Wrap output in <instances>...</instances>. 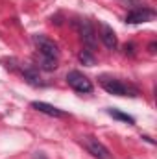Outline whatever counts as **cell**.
I'll return each instance as SVG.
<instances>
[{"instance_id": "7a4b0ae2", "label": "cell", "mask_w": 157, "mask_h": 159, "mask_svg": "<svg viewBox=\"0 0 157 159\" xmlns=\"http://www.w3.org/2000/svg\"><path fill=\"white\" fill-rule=\"evenodd\" d=\"M81 144L87 148V152L92 156V157L96 159H113L111 156V152L107 150V146H104L98 139H94V137H83L81 139Z\"/></svg>"}, {"instance_id": "4fadbf2b", "label": "cell", "mask_w": 157, "mask_h": 159, "mask_svg": "<svg viewBox=\"0 0 157 159\" xmlns=\"http://www.w3.org/2000/svg\"><path fill=\"white\" fill-rule=\"evenodd\" d=\"M124 50H126V54H133V44H126Z\"/></svg>"}, {"instance_id": "52a82bcc", "label": "cell", "mask_w": 157, "mask_h": 159, "mask_svg": "<svg viewBox=\"0 0 157 159\" xmlns=\"http://www.w3.org/2000/svg\"><path fill=\"white\" fill-rule=\"evenodd\" d=\"M100 39H102V43H104L109 50H115L117 44H118L117 34H115L113 28H111L109 24H105V22H100Z\"/></svg>"}, {"instance_id": "30bf717a", "label": "cell", "mask_w": 157, "mask_h": 159, "mask_svg": "<svg viewBox=\"0 0 157 159\" xmlns=\"http://www.w3.org/2000/svg\"><path fill=\"white\" fill-rule=\"evenodd\" d=\"M22 76H24V80H26L28 83H32V85H43L39 74H37L34 69H26V70H22Z\"/></svg>"}, {"instance_id": "5b68a950", "label": "cell", "mask_w": 157, "mask_h": 159, "mask_svg": "<svg viewBox=\"0 0 157 159\" xmlns=\"http://www.w3.org/2000/svg\"><path fill=\"white\" fill-rule=\"evenodd\" d=\"M34 41H35V44L39 46V54L57 59V56H59V48H57V44H56L54 41H50L48 37H44V35H35Z\"/></svg>"}, {"instance_id": "7c38bea8", "label": "cell", "mask_w": 157, "mask_h": 159, "mask_svg": "<svg viewBox=\"0 0 157 159\" xmlns=\"http://www.w3.org/2000/svg\"><path fill=\"white\" fill-rule=\"evenodd\" d=\"M107 113H109L113 119L122 120V122H128L129 126L135 124V119H133V117H129V115H126V113H120V111H117V109H107Z\"/></svg>"}, {"instance_id": "8fae6325", "label": "cell", "mask_w": 157, "mask_h": 159, "mask_svg": "<svg viewBox=\"0 0 157 159\" xmlns=\"http://www.w3.org/2000/svg\"><path fill=\"white\" fill-rule=\"evenodd\" d=\"M78 57H79V61H81L83 65H87V67H92V65H96V59H94V56L91 54V50H81Z\"/></svg>"}, {"instance_id": "277c9868", "label": "cell", "mask_w": 157, "mask_h": 159, "mask_svg": "<svg viewBox=\"0 0 157 159\" xmlns=\"http://www.w3.org/2000/svg\"><path fill=\"white\" fill-rule=\"evenodd\" d=\"M79 35H81L83 44H85L91 52L96 50V32H94L91 20H87V19L79 20Z\"/></svg>"}, {"instance_id": "9c48e42d", "label": "cell", "mask_w": 157, "mask_h": 159, "mask_svg": "<svg viewBox=\"0 0 157 159\" xmlns=\"http://www.w3.org/2000/svg\"><path fill=\"white\" fill-rule=\"evenodd\" d=\"M39 67L50 72V70H56V69H57V63H56V59H54V57H48V56L39 54Z\"/></svg>"}, {"instance_id": "5bb4252c", "label": "cell", "mask_w": 157, "mask_h": 159, "mask_svg": "<svg viewBox=\"0 0 157 159\" xmlns=\"http://www.w3.org/2000/svg\"><path fill=\"white\" fill-rule=\"evenodd\" d=\"M155 46H157L155 43H152V44H150V52H152V54H154V52H155Z\"/></svg>"}, {"instance_id": "8992f818", "label": "cell", "mask_w": 157, "mask_h": 159, "mask_svg": "<svg viewBox=\"0 0 157 159\" xmlns=\"http://www.w3.org/2000/svg\"><path fill=\"white\" fill-rule=\"evenodd\" d=\"M155 17V13L148 7H139V9H133L126 15V22L128 24H139V22H148Z\"/></svg>"}, {"instance_id": "6da1fadb", "label": "cell", "mask_w": 157, "mask_h": 159, "mask_svg": "<svg viewBox=\"0 0 157 159\" xmlns=\"http://www.w3.org/2000/svg\"><path fill=\"white\" fill-rule=\"evenodd\" d=\"M100 83H102V87L109 93V94H117V96H137V91L133 89V87H129V85H126V83H122V81H118V80H113V78H100Z\"/></svg>"}, {"instance_id": "9a60e30c", "label": "cell", "mask_w": 157, "mask_h": 159, "mask_svg": "<svg viewBox=\"0 0 157 159\" xmlns=\"http://www.w3.org/2000/svg\"><path fill=\"white\" fill-rule=\"evenodd\" d=\"M35 159H44V157H43V154H41V152H37V154H35Z\"/></svg>"}, {"instance_id": "3957f363", "label": "cell", "mask_w": 157, "mask_h": 159, "mask_svg": "<svg viewBox=\"0 0 157 159\" xmlns=\"http://www.w3.org/2000/svg\"><path fill=\"white\" fill-rule=\"evenodd\" d=\"M67 81H69V85H70L74 91H78V93H92V83H91V80L87 78V76H83L81 72H78V70L69 72V74H67Z\"/></svg>"}, {"instance_id": "ba28073f", "label": "cell", "mask_w": 157, "mask_h": 159, "mask_svg": "<svg viewBox=\"0 0 157 159\" xmlns=\"http://www.w3.org/2000/svg\"><path fill=\"white\" fill-rule=\"evenodd\" d=\"M32 107L37 109L39 113L48 115V117H57V119L65 117V113H63L61 109H57V107H54V106H50V104H46V102H32Z\"/></svg>"}]
</instances>
